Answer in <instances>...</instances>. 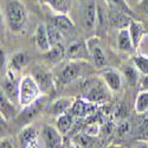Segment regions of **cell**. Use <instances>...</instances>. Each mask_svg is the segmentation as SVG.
Here are the masks:
<instances>
[{
	"instance_id": "obj_1",
	"label": "cell",
	"mask_w": 148,
	"mask_h": 148,
	"mask_svg": "<svg viewBox=\"0 0 148 148\" xmlns=\"http://www.w3.org/2000/svg\"><path fill=\"white\" fill-rule=\"evenodd\" d=\"M5 21L8 29L18 34L27 24V8L21 0H10L5 5Z\"/></svg>"
},
{
	"instance_id": "obj_2",
	"label": "cell",
	"mask_w": 148,
	"mask_h": 148,
	"mask_svg": "<svg viewBox=\"0 0 148 148\" xmlns=\"http://www.w3.org/2000/svg\"><path fill=\"white\" fill-rule=\"evenodd\" d=\"M40 92L42 90L33 76L25 75L19 82V104L24 108L32 104L39 98Z\"/></svg>"
},
{
	"instance_id": "obj_3",
	"label": "cell",
	"mask_w": 148,
	"mask_h": 148,
	"mask_svg": "<svg viewBox=\"0 0 148 148\" xmlns=\"http://www.w3.org/2000/svg\"><path fill=\"white\" fill-rule=\"evenodd\" d=\"M109 88L104 81H89L85 85L84 97L96 104H102L109 100Z\"/></svg>"
},
{
	"instance_id": "obj_4",
	"label": "cell",
	"mask_w": 148,
	"mask_h": 148,
	"mask_svg": "<svg viewBox=\"0 0 148 148\" xmlns=\"http://www.w3.org/2000/svg\"><path fill=\"white\" fill-rule=\"evenodd\" d=\"M88 44V49L91 56V59L94 60V63L96 65V68H103L108 64L107 60V56L102 49V45L97 38H90L89 40H87Z\"/></svg>"
},
{
	"instance_id": "obj_5",
	"label": "cell",
	"mask_w": 148,
	"mask_h": 148,
	"mask_svg": "<svg viewBox=\"0 0 148 148\" xmlns=\"http://www.w3.org/2000/svg\"><path fill=\"white\" fill-rule=\"evenodd\" d=\"M81 76V65L78 60H70L59 72V82L62 84H70Z\"/></svg>"
},
{
	"instance_id": "obj_6",
	"label": "cell",
	"mask_w": 148,
	"mask_h": 148,
	"mask_svg": "<svg viewBox=\"0 0 148 148\" xmlns=\"http://www.w3.org/2000/svg\"><path fill=\"white\" fill-rule=\"evenodd\" d=\"M66 56L71 60H81V59H88L90 56L89 49L87 42L77 40L69 45V49L66 50Z\"/></svg>"
},
{
	"instance_id": "obj_7",
	"label": "cell",
	"mask_w": 148,
	"mask_h": 148,
	"mask_svg": "<svg viewBox=\"0 0 148 148\" xmlns=\"http://www.w3.org/2000/svg\"><path fill=\"white\" fill-rule=\"evenodd\" d=\"M43 138L47 148H62L63 138H62V133L57 128L45 126L43 129Z\"/></svg>"
},
{
	"instance_id": "obj_8",
	"label": "cell",
	"mask_w": 148,
	"mask_h": 148,
	"mask_svg": "<svg viewBox=\"0 0 148 148\" xmlns=\"http://www.w3.org/2000/svg\"><path fill=\"white\" fill-rule=\"evenodd\" d=\"M33 78L38 83L42 92H50L53 89V78L52 75L49 71L45 70H34Z\"/></svg>"
},
{
	"instance_id": "obj_9",
	"label": "cell",
	"mask_w": 148,
	"mask_h": 148,
	"mask_svg": "<svg viewBox=\"0 0 148 148\" xmlns=\"http://www.w3.org/2000/svg\"><path fill=\"white\" fill-rule=\"evenodd\" d=\"M95 110H96V103L90 102L88 100L87 101L79 100L72 104L70 112L76 117H87L88 115L92 114Z\"/></svg>"
},
{
	"instance_id": "obj_10",
	"label": "cell",
	"mask_w": 148,
	"mask_h": 148,
	"mask_svg": "<svg viewBox=\"0 0 148 148\" xmlns=\"http://www.w3.org/2000/svg\"><path fill=\"white\" fill-rule=\"evenodd\" d=\"M97 23V7L95 3H90L84 7L82 13V24L85 30H92Z\"/></svg>"
},
{
	"instance_id": "obj_11",
	"label": "cell",
	"mask_w": 148,
	"mask_h": 148,
	"mask_svg": "<svg viewBox=\"0 0 148 148\" xmlns=\"http://www.w3.org/2000/svg\"><path fill=\"white\" fill-rule=\"evenodd\" d=\"M34 42H36L37 47L43 52H46L47 50L51 49V44H50V40H49L45 24H39L37 26L36 32H34Z\"/></svg>"
},
{
	"instance_id": "obj_12",
	"label": "cell",
	"mask_w": 148,
	"mask_h": 148,
	"mask_svg": "<svg viewBox=\"0 0 148 148\" xmlns=\"http://www.w3.org/2000/svg\"><path fill=\"white\" fill-rule=\"evenodd\" d=\"M101 78L112 91H119L122 87V77L115 70H106L101 73Z\"/></svg>"
},
{
	"instance_id": "obj_13",
	"label": "cell",
	"mask_w": 148,
	"mask_h": 148,
	"mask_svg": "<svg viewBox=\"0 0 148 148\" xmlns=\"http://www.w3.org/2000/svg\"><path fill=\"white\" fill-rule=\"evenodd\" d=\"M117 47H119L120 51L127 52V53H132L135 50L133 40L130 38L128 27L119 30V33H117Z\"/></svg>"
},
{
	"instance_id": "obj_14",
	"label": "cell",
	"mask_w": 148,
	"mask_h": 148,
	"mask_svg": "<svg viewBox=\"0 0 148 148\" xmlns=\"http://www.w3.org/2000/svg\"><path fill=\"white\" fill-rule=\"evenodd\" d=\"M1 92L13 103H19V83H17L16 79H11L6 77L3 83Z\"/></svg>"
},
{
	"instance_id": "obj_15",
	"label": "cell",
	"mask_w": 148,
	"mask_h": 148,
	"mask_svg": "<svg viewBox=\"0 0 148 148\" xmlns=\"http://www.w3.org/2000/svg\"><path fill=\"white\" fill-rule=\"evenodd\" d=\"M49 20H50L55 26H57L63 34L72 32L73 29H75V24H73V21L66 14H55Z\"/></svg>"
},
{
	"instance_id": "obj_16",
	"label": "cell",
	"mask_w": 148,
	"mask_h": 148,
	"mask_svg": "<svg viewBox=\"0 0 148 148\" xmlns=\"http://www.w3.org/2000/svg\"><path fill=\"white\" fill-rule=\"evenodd\" d=\"M40 1L52 10L55 14H66L72 5V0H40Z\"/></svg>"
},
{
	"instance_id": "obj_17",
	"label": "cell",
	"mask_w": 148,
	"mask_h": 148,
	"mask_svg": "<svg viewBox=\"0 0 148 148\" xmlns=\"http://www.w3.org/2000/svg\"><path fill=\"white\" fill-rule=\"evenodd\" d=\"M44 107V100L43 98H38L37 101H34L32 104L27 106L24 108V112L21 113V116L19 117L23 122H26L29 123L33 117H36L37 115H38V113L42 110V108Z\"/></svg>"
},
{
	"instance_id": "obj_18",
	"label": "cell",
	"mask_w": 148,
	"mask_h": 148,
	"mask_svg": "<svg viewBox=\"0 0 148 148\" xmlns=\"http://www.w3.org/2000/svg\"><path fill=\"white\" fill-rule=\"evenodd\" d=\"M128 30H129V34H130V38L133 40V44H134V47L136 49L142 39V36L145 34L146 31V27L142 25V24L135 19H132L129 26H128Z\"/></svg>"
},
{
	"instance_id": "obj_19",
	"label": "cell",
	"mask_w": 148,
	"mask_h": 148,
	"mask_svg": "<svg viewBox=\"0 0 148 148\" xmlns=\"http://www.w3.org/2000/svg\"><path fill=\"white\" fill-rule=\"evenodd\" d=\"M0 108H1V117L6 121L13 119L17 115L14 103L10 101L3 92H1V96H0Z\"/></svg>"
},
{
	"instance_id": "obj_20",
	"label": "cell",
	"mask_w": 148,
	"mask_h": 148,
	"mask_svg": "<svg viewBox=\"0 0 148 148\" xmlns=\"http://www.w3.org/2000/svg\"><path fill=\"white\" fill-rule=\"evenodd\" d=\"M65 55H66V51L63 47V45L58 44V45L51 46L50 50L44 52V58L49 62H52V63H58V62L64 59Z\"/></svg>"
},
{
	"instance_id": "obj_21",
	"label": "cell",
	"mask_w": 148,
	"mask_h": 148,
	"mask_svg": "<svg viewBox=\"0 0 148 148\" xmlns=\"http://www.w3.org/2000/svg\"><path fill=\"white\" fill-rule=\"evenodd\" d=\"M73 114L71 112H66L57 119V129L62 134H66L73 126Z\"/></svg>"
},
{
	"instance_id": "obj_22",
	"label": "cell",
	"mask_w": 148,
	"mask_h": 148,
	"mask_svg": "<svg viewBox=\"0 0 148 148\" xmlns=\"http://www.w3.org/2000/svg\"><path fill=\"white\" fill-rule=\"evenodd\" d=\"M34 140H37V130L31 126L25 127L19 136V146L20 148H26Z\"/></svg>"
},
{
	"instance_id": "obj_23",
	"label": "cell",
	"mask_w": 148,
	"mask_h": 148,
	"mask_svg": "<svg viewBox=\"0 0 148 148\" xmlns=\"http://www.w3.org/2000/svg\"><path fill=\"white\" fill-rule=\"evenodd\" d=\"M72 102L70 98H59V100L55 101L52 103V114L56 115V116H60V115H63L64 113L69 112V110L71 109L72 107Z\"/></svg>"
},
{
	"instance_id": "obj_24",
	"label": "cell",
	"mask_w": 148,
	"mask_h": 148,
	"mask_svg": "<svg viewBox=\"0 0 148 148\" xmlns=\"http://www.w3.org/2000/svg\"><path fill=\"white\" fill-rule=\"evenodd\" d=\"M46 31H47V36H49V40H50V44L51 46H55V45H58L60 44L62 42V38H63V33L60 32V30L55 26L49 20L46 24Z\"/></svg>"
},
{
	"instance_id": "obj_25",
	"label": "cell",
	"mask_w": 148,
	"mask_h": 148,
	"mask_svg": "<svg viewBox=\"0 0 148 148\" xmlns=\"http://www.w3.org/2000/svg\"><path fill=\"white\" fill-rule=\"evenodd\" d=\"M26 64H27V56L23 52H17L12 56L10 63H8V66H10V70H12V71H19Z\"/></svg>"
},
{
	"instance_id": "obj_26",
	"label": "cell",
	"mask_w": 148,
	"mask_h": 148,
	"mask_svg": "<svg viewBox=\"0 0 148 148\" xmlns=\"http://www.w3.org/2000/svg\"><path fill=\"white\" fill-rule=\"evenodd\" d=\"M135 112L138 114L148 112V90H142L138 94L135 100Z\"/></svg>"
},
{
	"instance_id": "obj_27",
	"label": "cell",
	"mask_w": 148,
	"mask_h": 148,
	"mask_svg": "<svg viewBox=\"0 0 148 148\" xmlns=\"http://www.w3.org/2000/svg\"><path fill=\"white\" fill-rule=\"evenodd\" d=\"M107 4L109 6H113V7H116L121 11H123L125 13L129 14L130 17L134 16V12L132 11V8L129 7V5L126 0H107Z\"/></svg>"
},
{
	"instance_id": "obj_28",
	"label": "cell",
	"mask_w": 148,
	"mask_h": 148,
	"mask_svg": "<svg viewBox=\"0 0 148 148\" xmlns=\"http://www.w3.org/2000/svg\"><path fill=\"white\" fill-rule=\"evenodd\" d=\"M134 64L140 72L148 75V58L143 57V56H135L134 57Z\"/></svg>"
},
{
	"instance_id": "obj_29",
	"label": "cell",
	"mask_w": 148,
	"mask_h": 148,
	"mask_svg": "<svg viewBox=\"0 0 148 148\" xmlns=\"http://www.w3.org/2000/svg\"><path fill=\"white\" fill-rule=\"evenodd\" d=\"M125 75H126L127 81H128L130 84H135V83H136V81H138V71H136V68L126 66V69H125Z\"/></svg>"
},
{
	"instance_id": "obj_30",
	"label": "cell",
	"mask_w": 148,
	"mask_h": 148,
	"mask_svg": "<svg viewBox=\"0 0 148 148\" xmlns=\"http://www.w3.org/2000/svg\"><path fill=\"white\" fill-rule=\"evenodd\" d=\"M97 132H98V127L96 123H90L87 127V129H85V134L87 135H96Z\"/></svg>"
},
{
	"instance_id": "obj_31",
	"label": "cell",
	"mask_w": 148,
	"mask_h": 148,
	"mask_svg": "<svg viewBox=\"0 0 148 148\" xmlns=\"http://www.w3.org/2000/svg\"><path fill=\"white\" fill-rule=\"evenodd\" d=\"M139 8L145 14L148 16V0H141L139 3Z\"/></svg>"
},
{
	"instance_id": "obj_32",
	"label": "cell",
	"mask_w": 148,
	"mask_h": 148,
	"mask_svg": "<svg viewBox=\"0 0 148 148\" xmlns=\"http://www.w3.org/2000/svg\"><path fill=\"white\" fill-rule=\"evenodd\" d=\"M119 132H120V134H125V133H127V132H128V123H127V122H126V123H123V125L120 127Z\"/></svg>"
},
{
	"instance_id": "obj_33",
	"label": "cell",
	"mask_w": 148,
	"mask_h": 148,
	"mask_svg": "<svg viewBox=\"0 0 148 148\" xmlns=\"http://www.w3.org/2000/svg\"><path fill=\"white\" fill-rule=\"evenodd\" d=\"M1 148H12V146L7 140H3L1 141Z\"/></svg>"
},
{
	"instance_id": "obj_34",
	"label": "cell",
	"mask_w": 148,
	"mask_h": 148,
	"mask_svg": "<svg viewBox=\"0 0 148 148\" xmlns=\"http://www.w3.org/2000/svg\"><path fill=\"white\" fill-rule=\"evenodd\" d=\"M142 85H143L145 90H148V75L143 78V81H142Z\"/></svg>"
},
{
	"instance_id": "obj_35",
	"label": "cell",
	"mask_w": 148,
	"mask_h": 148,
	"mask_svg": "<svg viewBox=\"0 0 148 148\" xmlns=\"http://www.w3.org/2000/svg\"><path fill=\"white\" fill-rule=\"evenodd\" d=\"M134 148H148V147H147V145H146V143H139V145L135 146Z\"/></svg>"
},
{
	"instance_id": "obj_36",
	"label": "cell",
	"mask_w": 148,
	"mask_h": 148,
	"mask_svg": "<svg viewBox=\"0 0 148 148\" xmlns=\"http://www.w3.org/2000/svg\"><path fill=\"white\" fill-rule=\"evenodd\" d=\"M145 128H146V129L148 130V119H147V120L145 121Z\"/></svg>"
},
{
	"instance_id": "obj_37",
	"label": "cell",
	"mask_w": 148,
	"mask_h": 148,
	"mask_svg": "<svg viewBox=\"0 0 148 148\" xmlns=\"http://www.w3.org/2000/svg\"><path fill=\"white\" fill-rule=\"evenodd\" d=\"M108 148H117V147H115V146H110V147H108Z\"/></svg>"
},
{
	"instance_id": "obj_38",
	"label": "cell",
	"mask_w": 148,
	"mask_h": 148,
	"mask_svg": "<svg viewBox=\"0 0 148 148\" xmlns=\"http://www.w3.org/2000/svg\"><path fill=\"white\" fill-rule=\"evenodd\" d=\"M146 31L148 32V24H147V25H146Z\"/></svg>"
}]
</instances>
